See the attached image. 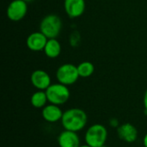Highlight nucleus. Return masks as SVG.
<instances>
[{"instance_id": "1", "label": "nucleus", "mask_w": 147, "mask_h": 147, "mask_svg": "<svg viewBox=\"0 0 147 147\" xmlns=\"http://www.w3.org/2000/svg\"><path fill=\"white\" fill-rule=\"evenodd\" d=\"M87 121V114L83 109L73 108L64 112L61 123L65 130L78 133L85 127Z\"/></svg>"}, {"instance_id": "2", "label": "nucleus", "mask_w": 147, "mask_h": 147, "mask_svg": "<svg viewBox=\"0 0 147 147\" xmlns=\"http://www.w3.org/2000/svg\"><path fill=\"white\" fill-rule=\"evenodd\" d=\"M108 138V130L102 124L90 126L84 135V140L91 147H101L105 145Z\"/></svg>"}, {"instance_id": "3", "label": "nucleus", "mask_w": 147, "mask_h": 147, "mask_svg": "<svg viewBox=\"0 0 147 147\" xmlns=\"http://www.w3.org/2000/svg\"><path fill=\"white\" fill-rule=\"evenodd\" d=\"M62 29V22L59 16L54 14L46 16L40 22V31L47 39H56Z\"/></svg>"}, {"instance_id": "4", "label": "nucleus", "mask_w": 147, "mask_h": 147, "mask_svg": "<svg viewBox=\"0 0 147 147\" xmlns=\"http://www.w3.org/2000/svg\"><path fill=\"white\" fill-rule=\"evenodd\" d=\"M45 91L48 102L58 106L65 104L70 98V90L68 87L60 83L51 84Z\"/></svg>"}, {"instance_id": "5", "label": "nucleus", "mask_w": 147, "mask_h": 147, "mask_svg": "<svg viewBox=\"0 0 147 147\" xmlns=\"http://www.w3.org/2000/svg\"><path fill=\"white\" fill-rule=\"evenodd\" d=\"M56 78L59 83L65 84L66 86L75 84L79 78L78 66L72 64L62 65L57 70Z\"/></svg>"}, {"instance_id": "6", "label": "nucleus", "mask_w": 147, "mask_h": 147, "mask_svg": "<svg viewBox=\"0 0 147 147\" xmlns=\"http://www.w3.org/2000/svg\"><path fill=\"white\" fill-rule=\"evenodd\" d=\"M28 3L23 0H13L7 8V16L13 22L21 21L28 12Z\"/></svg>"}, {"instance_id": "7", "label": "nucleus", "mask_w": 147, "mask_h": 147, "mask_svg": "<svg viewBox=\"0 0 147 147\" xmlns=\"http://www.w3.org/2000/svg\"><path fill=\"white\" fill-rule=\"evenodd\" d=\"M31 84L39 90H46L51 85V78L49 74L43 70H35L30 77Z\"/></svg>"}, {"instance_id": "8", "label": "nucleus", "mask_w": 147, "mask_h": 147, "mask_svg": "<svg viewBox=\"0 0 147 147\" xmlns=\"http://www.w3.org/2000/svg\"><path fill=\"white\" fill-rule=\"evenodd\" d=\"M47 37L40 32H34L30 34L27 38V46L28 47L34 52H40L44 50L46 44L47 42Z\"/></svg>"}, {"instance_id": "9", "label": "nucleus", "mask_w": 147, "mask_h": 147, "mask_svg": "<svg viewBox=\"0 0 147 147\" xmlns=\"http://www.w3.org/2000/svg\"><path fill=\"white\" fill-rule=\"evenodd\" d=\"M117 135L127 143H134L138 139V130L133 124L124 123L117 127Z\"/></svg>"}, {"instance_id": "10", "label": "nucleus", "mask_w": 147, "mask_h": 147, "mask_svg": "<svg viewBox=\"0 0 147 147\" xmlns=\"http://www.w3.org/2000/svg\"><path fill=\"white\" fill-rule=\"evenodd\" d=\"M65 10L71 18L81 16L85 9L84 0H65Z\"/></svg>"}, {"instance_id": "11", "label": "nucleus", "mask_w": 147, "mask_h": 147, "mask_svg": "<svg viewBox=\"0 0 147 147\" xmlns=\"http://www.w3.org/2000/svg\"><path fill=\"white\" fill-rule=\"evenodd\" d=\"M58 144L59 147H79L80 139L76 132L64 130L58 137Z\"/></svg>"}, {"instance_id": "12", "label": "nucleus", "mask_w": 147, "mask_h": 147, "mask_svg": "<svg viewBox=\"0 0 147 147\" xmlns=\"http://www.w3.org/2000/svg\"><path fill=\"white\" fill-rule=\"evenodd\" d=\"M63 114L64 112L58 105L52 104V103L46 105L42 109V112H41L43 119L50 123H54L59 121H61Z\"/></svg>"}, {"instance_id": "13", "label": "nucleus", "mask_w": 147, "mask_h": 147, "mask_svg": "<svg viewBox=\"0 0 147 147\" xmlns=\"http://www.w3.org/2000/svg\"><path fill=\"white\" fill-rule=\"evenodd\" d=\"M43 51L47 57L55 59L59 57L61 53V45L56 39H48Z\"/></svg>"}, {"instance_id": "14", "label": "nucleus", "mask_w": 147, "mask_h": 147, "mask_svg": "<svg viewBox=\"0 0 147 147\" xmlns=\"http://www.w3.org/2000/svg\"><path fill=\"white\" fill-rule=\"evenodd\" d=\"M47 102H48L47 96L46 91L44 90H38L34 92L30 98L31 105L35 109H41V108L43 109L47 105Z\"/></svg>"}, {"instance_id": "15", "label": "nucleus", "mask_w": 147, "mask_h": 147, "mask_svg": "<svg viewBox=\"0 0 147 147\" xmlns=\"http://www.w3.org/2000/svg\"><path fill=\"white\" fill-rule=\"evenodd\" d=\"M78 71L79 77L89 78L93 74V72L95 71V67L92 63H90L89 61H84V62L80 63L78 65Z\"/></svg>"}, {"instance_id": "16", "label": "nucleus", "mask_w": 147, "mask_h": 147, "mask_svg": "<svg viewBox=\"0 0 147 147\" xmlns=\"http://www.w3.org/2000/svg\"><path fill=\"white\" fill-rule=\"evenodd\" d=\"M70 43L72 47H78L80 43V34L78 31H74L70 36Z\"/></svg>"}, {"instance_id": "17", "label": "nucleus", "mask_w": 147, "mask_h": 147, "mask_svg": "<svg viewBox=\"0 0 147 147\" xmlns=\"http://www.w3.org/2000/svg\"><path fill=\"white\" fill-rule=\"evenodd\" d=\"M144 106H145L146 112L147 113V89L145 92V95H144Z\"/></svg>"}, {"instance_id": "18", "label": "nucleus", "mask_w": 147, "mask_h": 147, "mask_svg": "<svg viewBox=\"0 0 147 147\" xmlns=\"http://www.w3.org/2000/svg\"><path fill=\"white\" fill-rule=\"evenodd\" d=\"M110 125L112 126V127H118L119 126H118V121H117V120H112L111 121H110Z\"/></svg>"}, {"instance_id": "19", "label": "nucleus", "mask_w": 147, "mask_h": 147, "mask_svg": "<svg viewBox=\"0 0 147 147\" xmlns=\"http://www.w3.org/2000/svg\"><path fill=\"white\" fill-rule=\"evenodd\" d=\"M143 144H144V146L147 147V133H146V134L145 135V137H144V140H143Z\"/></svg>"}, {"instance_id": "20", "label": "nucleus", "mask_w": 147, "mask_h": 147, "mask_svg": "<svg viewBox=\"0 0 147 147\" xmlns=\"http://www.w3.org/2000/svg\"><path fill=\"white\" fill-rule=\"evenodd\" d=\"M79 147H91V146H90L89 145H87V144H85V145H83V146H80Z\"/></svg>"}, {"instance_id": "21", "label": "nucleus", "mask_w": 147, "mask_h": 147, "mask_svg": "<svg viewBox=\"0 0 147 147\" xmlns=\"http://www.w3.org/2000/svg\"><path fill=\"white\" fill-rule=\"evenodd\" d=\"M23 1H25V2H27V3H30V2H33L34 0H23Z\"/></svg>"}, {"instance_id": "22", "label": "nucleus", "mask_w": 147, "mask_h": 147, "mask_svg": "<svg viewBox=\"0 0 147 147\" xmlns=\"http://www.w3.org/2000/svg\"><path fill=\"white\" fill-rule=\"evenodd\" d=\"M101 147H108V146H105V145H104V146H101Z\"/></svg>"}]
</instances>
